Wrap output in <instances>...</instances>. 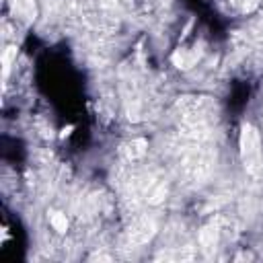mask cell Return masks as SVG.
<instances>
[{
  "instance_id": "obj_1",
  "label": "cell",
  "mask_w": 263,
  "mask_h": 263,
  "mask_svg": "<svg viewBox=\"0 0 263 263\" xmlns=\"http://www.w3.org/2000/svg\"><path fill=\"white\" fill-rule=\"evenodd\" d=\"M238 144H240V158L245 168L249 173H257L261 168V136L251 123L242 125Z\"/></svg>"
},
{
  "instance_id": "obj_2",
  "label": "cell",
  "mask_w": 263,
  "mask_h": 263,
  "mask_svg": "<svg viewBox=\"0 0 263 263\" xmlns=\"http://www.w3.org/2000/svg\"><path fill=\"white\" fill-rule=\"evenodd\" d=\"M10 10L14 18H21L25 23H31L37 14L35 0H10Z\"/></svg>"
},
{
  "instance_id": "obj_3",
  "label": "cell",
  "mask_w": 263,
  "mask_h": 263,
  "mask_svg": "<svg viewBox=\"0 0 263 263\" xmlns=\"http://www.w3.org/2000/svg\"><path fill=\"white\" fill-rule=\"evenodd\" d=\"M197 60H199V51L197 49H177L173 53V64L177 68H183V70H189Z\"/></svg>"
},
{
  "instance_id": "obj_4",
  "label": "cell",
  "mask_w": 263,
  "mask_h": 263,
  "mask_svg": "<svg viewBox=\"0 0 263 263\" xmlns=\"http://www.w3.org/2000/svg\"><path fill=\"white\" fill-rule=\"evenodd\" d=\"M199 242H201L203 251L210 255V253L216 249V242H218V232H216V228H212V226L203 228V230L199 232Z\"/></svg>"
},
{
  "instance_id": "obj_5",
  "label": "cell",
  "mask_w": 263,
  "mask_h": 263,
  "mask_svg": "<svg viewBox=\"0 0 263 263\" xmlns=\"http://www.w3.org/2000/svg\"><path fill=\"white\" fill-rule=\"evenodd\" d=\"M146 146H148V142H146V140H134V142H129V144H127V156H129L132 160H134V158L144 156Z\"/></svg>"
},
{
  "instance_id": "obj_6",
  "label": "cell",
  "mask_w": 263,
  "mask_h": 263,
  "mask_svg": "<svg viewBox=\"0 0 263 263\" xmlns=\"http://www.w3.org/2000/svg\"><path fill=\"white\" fill-rule=\"evenodd\" d=\"M51 226H53L58 232H66V230H68V218H66V214L55 212V214L51 216Z\"/></svg>"
},
{
  "instance_id": "obj_7",
  "label": "cell",
  "mask_w": 263,
  "mask_h": 263,
  "mask_svg": "<svg viewBox=\"0 0 263 263\" xmlns=\"http://www.w3.org/2000/svg\"><path fill=\"white\" fill-rule=\"evenodd\" d=\"M14 58H16V47H6L4 55H2V64H4V78H6L8 68H10V64H12V60H14Z\"/></svg>"
}]
</instances>
